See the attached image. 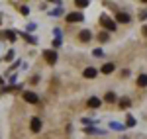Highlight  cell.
<instances>
[{
	"instance_id": "7c38bea8",
	"label": "cell",
	"mask_w": 147,
	"mask_h": 139,
	"mask_svg": "<svg viewBox=\"0 0 147 139\" xmlns=\"http://www.w3.org/2000/svg\"><path fill=\"white\" fill-rule=\"evenodd\" d=\"M137 86H147V75H141L137 79Z\"/></svg>"
},
{
	"instance_id": "d6986e66",
	"label": "cell",
	"mask_w": 147,
	"mask_h": 139,
	"mask_svg": "<svg viewBox=\"0 0 147 139\" xmlns=\"http://www.w3.org/2000/svg\"><path fill=\"white\" fill-rule=\"evenodd\" d=\"M139 18H141V20H145V18H147V10L141 12V14H139Z\"/></svg>"
},
{
	"instance_id": "4fadbf2b",
	"label": "cell",
	"mask_w": 147,
	"mask_h": 139,
	"mask_svg": "<svg viewBox=\"0 0 147 139\" xmlns=\"http://www.w3.org/2000/svg\"><path fill=\"white\" fill-rule=\"evenodd\" d=\"M129 104H131V100H129V98H122V100H120V108H127Z\"/></svg>"
},
{
	"instance_id": "ba28073f",
	"label": "cell",
	"mask_w": 147,
	"mask_h": 139,
	"mask_svg": "<svg viewBox=\"0 0 147 139\" xmlns=\"http://www.w3.org/2000/svg\"><path fill=\"white\" fill-rule=\"evenodd\" d=\"M82 75H84L86 79H94V77L98 75V71H96V69H92V67H88V69H84V73H82Z\"/></svg>"
},
{
	"instance_id": "5b68a950",
	"label": "cell",
	"mask_w": 147,
	"mask_h": 139,
	"mask_svg": "<svg viewBox=\"0 0 147 139\" xmlns=\"http://www.w3.org/2000/svg\"><path fill=\"white\" fill-rule=\"evenodd\" d=\"M67 22H82V12H73V14H67Z\"/></svg>"
},
{
	"instance_id": "ffe728a7",
	"label": "cell",
	"mask_w": 147,
	"mask_h": 139,
	"mask_svg": "<svg viewBox=\"0 0 147 139\" xmlns=\"http://www.w3.org/2000/svg\"><path fill=\"white\" fill-rule=\"evenodd\" d=\"M98 37H100L102 41H106V39H108V34H100V35H98Z\"/></svg>"
},
{
	"instance_id": "277c9868",
	"label": "cell",
	"mask_w": 147,
	"mask_h": 139,
	"mask_svg": "<svg viewBox=\"0 0 147 139\" xmlns=\"http://www.w3.org/2000/svg\"><path fill=\"white\" fill-rule=\"evenodd\" d=\"M129 14H125V12H118L116 14V22H120V24H129Z\"/></svg>"
},
{
	"instance_id": "30bf717a",
	"label": "cell",
	"mask_w": 147,
	"mask_h": 139,
	"mask_svg": "<svg viewBox=\"0 0 147 139\" xmlns=\"http://www.w3.org/2000/svg\"><path fill=\"white\" fill-rule=\"evenodd\" d=\"M80 41H88V39H90V32H88V30H84V32H80Z\"/></svg>"
},
{
	"instance_id": "8fae6325",
	"label": "cell",
	"mask_w": 147,
	"mask_h": 139,
	"mask_svg": "<svg viewBox=\"0 0 147 139\" xmlns=\"http://www.w3.org/2000/svg\"><path fill=\"white\" fill-rule=\"evenodd\" d=\"M104 100H106V102H116V100H118V96H116L114 92H108L106 96H104Z\"/></svg>"
},
{
	"instance_id": "52a82bcc",
	"label": "cell",
	"mask_w": 147,
	"mask_h": 139,
	"mask_svg": "<svg viewBox=\"0 0 147 139\" xmlns=\"http://www.w3.org/2000/svg\"><path fill=\"white\" fill-rule=\"evenodd\" d=\"M100 73H102V75H112V73H114V63H106V65H102Z\"/></svg>"
},
{
	"instance_id": "9a60e30c",
	"label": "cell",
	"mask_w": 147,
	"mask_h": 139,
	"mask_svg": "<svg viewBox=\"0 0 147 139\" xmlns=\"http://www.w3.org/2000/svg\"><path fill=\"white\" fill-rule=\"evenodd\" d=\"M125 126H129V128H131V126H136V120H134V118L129 116L127 120H125Z\"/></svg>"
},
{
	"instance_id": "2e32d148",
	"label": "cell",
	"mask_w": 147,
	"mask_h": 139,
	"mask_svg": "<svg viewBox=\"0 0 147 139\" xmlns=\"http://www.w3.org/2000/svg\"><path fill=\"white\" fill-rule=\"evenodd\" d=\"M4 35H6V37H8V39H10V41H14V39H16V35L12 34V32H6V34H4Z\"/></svg>"
},
{
	"instance_id": "ac0fdd59",
	"label": "cell",
	"mask_w": 147,
	"mask_h": 139,
	"mask_svg": "<svg viewBox=\"0 0 147 139\" xmlns=\"http://www.w3.org/2000/svg\"><path fill=\"white\" fill-rule=\"evenodd\" d=\"M12 57H14V53H12V51H8V53H6V57H4V59H6V61H12Z\"/></svg>"
},
{
	"instance_id": "7a4b0ae2",
	"label": "cell",
	"mask_w": 147,
	"mask_h": 139,
	"mask_svg": "<svg viewBox=\"0 0 147 139\" xmlns=\"http://www.w3.org/2000/svg\"><path fill=\"white\" fill-rule=\"evenodd\" d=\"M43 57H45V61L49 63V65H55V61H57V53L55 51L47 49V51H43Z\"/></svg>"
},
{
	"instance_id": "3957f363",
	"label": "cell",
	"mask_w": 147,
	"mask_h": 139,
	"mask_svg": "<svg viewBox=\"0 0 147 139\" xmlns=\"http://www.w3.org/2000/svg\"><path fill=\"white\" fill-rule=\"evenodd\" d=\"M24 100L30 102V104H37V102H39V98H37L35 92H24Z\"/></svg>"
},
{
	"instance_id": "e0dca14e",
	"label": "cell",
	"mask_w": 147,
	"mask_h": 139,
	"mask_svg": "<svg viewBox=\"0 0 147 139\" xmlns=\"http://www.w3.org/2000/svg\"><path fill=\"white\" fill-rule=\"evenodd\" d=\"M20 10H22V14H24V16H28V14H30V8H28V6H22Z\"/></svg>"
},
{
	"instance_id": "8992f818",
	"label": "cell",
	"mask_w": 147,
	"mask_h": 139,
	"mask_svg": "<svg viewBox=\"0 0 147 139\" xmlns=\"http://www.w3.org/2000/svg\"><path fill=\"white\" fill-rule=\"evenodd\" d=\"M30 129H32L34 133H37V131L41 129V120H39V118H34L32 124H30Z\"/></svg>"
},
{
	"instance_id": "44dd1931",
	"label": "cell",
	"mask_w": 147,
	"mask_h": 139,
	"mask_svg": "<svg viewBox=\"0 0 147 139\" xmlns=\"http://www.w3.org/2000/svg\"><path fill=\"white\" fill-rule=\"evenodd\" d=\"M143 34H145V35H147V26H145V28H143Z\"/></svg>"
},
{
	"instance_id": "6da1fadb",
	"label": "cell",
	"mask_w": 147,
	"mask_h": 139,
	"mask_svg": "<svg viewBox=\"0 0 147 139\" xmlns=\"http://www.w3.org/2000/svg\"><path fill=\"white\" fill-rule=\"evenodd\" d=\"M100 22H102V26H104L108 32H114V30H116V22H114V20H110L106 14H104V16L100 18Z\"/></svg>"
},
{
	"instance_id": "9c48e42d",
	"label": "cell",
	"mask_w": 147,
	"mask_h": 139,
	"mask_svg": "<svg viewBox=\"0 0 147 139\" xmlns=\"http://www.w3.org/2000/svg\"><path fill=\"white\" fill-rule=\"evenodd\" d=\"M100 104H102V100H100V98H96V96H92L90 100H88V106H90V108H98Z\"/></svg>"
},
{
	"instance_id": "5bb4252c",
	"label": "cell",
	"mask_w": 147,
	"mask_h": 139,
	"mask_svg": "<svg viewBox=\"0 0 147 139\" xmlns=\"http://www.w3.org/2000/svg\"><path fill=\"white\" fill-rule=\"evenodd\" d=\"M77 6H79V8H86L88 2H86V0H77Z\"/></svg>"
}]
</instances>
